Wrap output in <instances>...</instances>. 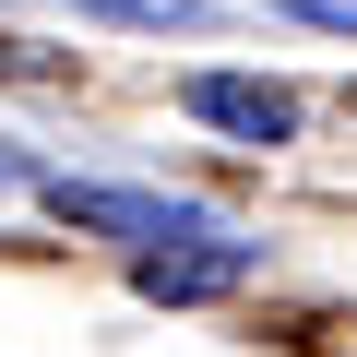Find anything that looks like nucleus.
I'll return each mask as SVG.
<instances>
[{
  "label": "nucleus",
  "instance_id": "5",
  "mask_svg": "<svg viewBox=\"0 0 357 357\" xmlns=\"http://www.w3.org/2000/svg\"><path fill=\"white\" fill-rule=\"evenodd\" d=\"M84 13H131V24H178L191 0H84Z\"/></svg>",
  "mask_w": 357,
  "mask_h": 357
},
{
  "label": "nucleus",
  "instance_id": "1",
  "mask_svg": "<svg viewBox=\"0 0 357 357\" xmlns=\"http://www.w3.org/2000/svg\"><path fill=\"white\" fill-rule=\"evenodd\" d=\"M48 215L84 227V238H119V250H167V238H215L203 203L178 191H107V178H48Z\"/></svg>",
  "mask_w": 357,
  "mask_h": 357
},
{
  "label": "nucleus",
  "instance_id": "2",
  "mask_svg": "<svg viewBox=\"0 0 357 357\" xmlns=\"http://www.w3.org/2000/svg\"><path fill=\"white\" fill-rule=\"evenodd\" d=\"M250 262H262V250L215 227V238H167V250H131V286H143V298H167V310H191V298H227V286H250Z\"/></svg>",
  "mask_w": 357,
  "mask_h": 357
},
{
  "label": "nucleus",
  "instance_id": "4",
  "mask_svg": "<svg viewBox=\"0 0 357 357\" xmlns=\"http://www.w3.org/2000/svg\"><path fill=\"white\" fill-rule=\"evenodd\" d=\"M286 13H298L310 36H357V0H286Z\"/></svg>",
  "mask_w": 357,
  "mask_h": 357
},
{
  "label": "nucleus",
  "instance_id": "3",
  "mask_svg": "<svg viewBox=\"0 0 357 357\" xmlns=\"http://www.w3.org/2000/svg\"><path fill=\"white\" fill-rule=\"evenodd\" d=\"M178 107H191L203 131H227V143H298V96L286 84H250V72H191Z\"/></svg>",
  "mask_w": 357,
  "mask_h": 357
}]
</instances>
